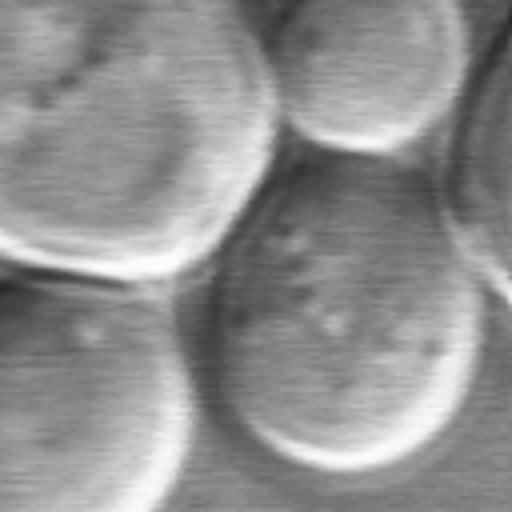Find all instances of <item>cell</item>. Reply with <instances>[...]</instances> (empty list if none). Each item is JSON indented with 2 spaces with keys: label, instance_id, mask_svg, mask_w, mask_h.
Returning <instances> with one entry per match:
<instances>
[{
  "label": "cell",
  "instance_id": "cell-1",
  "mask_svg": "<svg viewBox=\"0 0 512 512\" xmlns=\"http://www.w3.org/2000/svg\"><path fill=\"white\" fill-rule=\"evenodd\" d=\"M208 264V376L264 456L364 480L460 420L500 300L416 168L316 152L268 172Z\"/></svg>",
  "mask_w": 512,
  "mask_h": 512
},
{
  "label": "cell",
  "instance_id": "cell-2",
  "mask_svg": "<svg viewBox=\"0 0 512 512\" xmlns=\"http://www.w3.org/2000/svg\"><path fill=\"white\" fill-rule=\"evenodd\" d=\"M240 0H0V260L140 288L208 268L272 172Z\"/></svg>",
  "mask_w": 512,
  "mask_h": 512
},
{
  "label": "cell",
  "instance_id": "cell-3",
  "mask_svg": "<svg viewBox=\"0 0 512 512\" xmlns=\"http://www.w3.org/2000/svg\"><path fill=\"white\" fill-rule=\"evenodd\" d=\"M196 376L160 288L0 276V508L156 512L196 448Z\"/></svg>",
  "mask_w": 512,
  "mask_h": 512
},
{
  "label": "cell",
  "instance_id": "cell-4",
  "mask_svg": "<svg viewBox=\"0 0 512 512\" xmlns=\"http://www.w3.org/2000/svg\"><path fill=\"white\" fill-rule=\"evenodd\" d=\"M276 124L328 156H404L476 68L460 0H288L260 32Z\"/></svg>",
  "mask_w": 512,
  "mask_h": 512
},
{
  "label": "cell",
  "instance_id": "cell-5",
  "mask_svg": "<svg viewBox=\"0 0 512 512\" xmlns=\"http://www.w3.org/2000/svg\"><path fill=\"white\" fill-rule=\"evenodd\" d=\"M448 160L436 188L448 224L468 248L492 296L508 300V156H512V64L508 36L476 56L468 88L448 116Z\"/></svg>",
  "mask_w": 512,
  "mask_h": 512
}]
</instances>
